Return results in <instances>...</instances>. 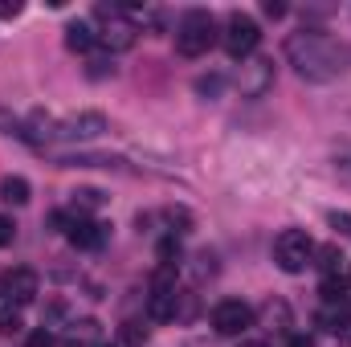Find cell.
I'll list each match as a JSON object with an SVG mask.
<instances>
[{"label": "cell", "mask_w": 351, "mask_h": 347, "mask_svg": "<svg viewBox=\"0 0 351 347\" xmlns=\"http://www.w3.org/2000/svg\"><path fill=\"white\" fill-rule=\"evenodd\" d=\"M286 62L306 82H335L348 70L351 53L335 37H327L323 29H302V33L286 37Z\"/></svg>", "instance_id": "1"}, {"label": "cell", "mask_w": 351, "mask_h": 347, "mask_svg": "<svg viewBox=\"0 0 351 347\" xmlns=\"http://www.w3.org/2000/svg\"><path fill=\"white\" fill-rule=\"evenodd\" d=\"M217 37H221V29H217L213 12L192 8V12H184L180 25H176V53H184V58H200V53H208V49L217 45Z\"/></svg>", "instance_id": "2"}, {"label": "cell", "mask_w": 351, "mask_h": 347, "mask_svg": "<svg viewBox=\"0 0 351 347\" xmlns=\"http://www.w3.org/2000/svg\"><path fill=\"white\" fill-rule=\"evenodd\" d=\"M94 16H98V45L102 49L123 53V49H131L139 41V25L131 21V12L123 4H98Z\"/></svg>", "instance_id": "3"}, {"label": "cell", "mask_w": 351, "mask_h": 347, "mask_svg": "<svg viewBox=\"0 0 351 347\" xmlns=\"http://www.w3.org/2000/svg\"><path fill=\"white\" fill-rule=\"evenodd\" d=\"M274 261H278L282 274H302L315 261V241L302 229H282L278 241H274Z\"/></svg>", "instance_id": "4"}, {"label": "cell", "mask_w": 351, "mask_h": 347, "mask_svg": "<svg viewBox=\"0 0 351 347\" xmlns=\"http://www.w3.org/2000/svg\"><path fill=\"white\" fill-rule=\"evenodd\" d=\"M258 41H262L258 21H254L250 12H229V21H225V29H221V45H225V53L237 58V62H245V58L258 49Z\"/></svg>", "instance_id": "5"}, {"label": "cell", "mask_w": 351, "mask_h": 347, "mask_svg": "<svg viewBox=\"0 0 351 347\" xmlns=\"http://www.w3.org/2000/svg\"><path fill=\"white\" fill-rule=\"evenodd\" d=\"M106 135V115L86 110V115H70L62 123H53V143H94Z\"/></svg>", "instance_id": "6"}, {"label": "cell", "mask_w": 351, "mask_h": 347, "mask_svg": "<svg viewBox=\"0 0 351 347\" xmlns=\"http://www.w3.org/2000/svg\"><path fill=\"white\" fill-rule=\"evenodd\" d=\"M254 327V307L250 302H237V298H225L213 307V331L225 335V339H237Z\"/></svg>", "instance_id": "7"}, {"label": "cell", "mask_w": 351, "mask_h": 347, "mask_svg": "<svg viewBox=\"0 0 351 347\" xmlns=\"http://www.w3.org/2000/svg\"><path fill=\"white\" fill-rule=\"evenodd\" d=\"M0 294H4L12 307H25V302H33V298L41 294V278H37L29 265H12V270L0 278Z\"/></svg>", "instance_id": "8"}, {"label": "cell", "mask_w": 351, "mask_h": 347, "mask_svg": "<svg viewBox=\"0 0 351 347\" xmlns=\"http://www.w3.org/2000/svg\"><path fill=\"white\" fill-rule=\"evenodd\" d=\"M269 86H274V62L269 58H250L241 66V74H237V90L245 98H262Z\"/></svg>", "instance_id": "9"}, {"label": "cell", "mask_w": 351, "mask_h": 347, "mask_svg": "<svg viewBox=\"0 0 351 347\" xmlns=\"http://www.w3.org/2000/svg\"><path fill=\"white\" fill-rule=\"evenodd\" d=\"M66 237L78 246V250H98L102 241H106V225H98V221H90V217H66Z\"/></svg>", "instance_id": "10"}, {"label": "cell", "mask_w": 351, "mask_h": 347, "mask_svg": "<svg viewBox=\"0 0 351 347\" xmlns=\"http://www.w3.org/2000/svg\"><path fill=\"white\" fill-rule=\"evenodd\" d=\"M66 45H70L74 53H90V49L98 45L94 25H86V21H70V25H66Z\"/></svg>", "instance_id": "11"}, {"label": "cell", "mask_w": 351, "mask_h": 347, "mask_svg": "<svg viewBox=\"0 0 351 347\" xmlns=\"http://www.w3.org/2000/svg\"><path fill=\"white\" fill-rule=\"evenodd\" d=\"M98 339H102V331H98L94 319H82V323L66 327V347H98Z\"/></svg>", "instance_id": "12"}, {"label": "cell", "mask_w": 351, "mask_h": 347, "mask_svg": "<svg viewBox=\"0 0 351 347\" xmlns=\"http://www.w3.org/2000/svg\"><path fill=\"white\" fill-rule=\"evenodd\" d=\"M0 196L8 204H29V180L25 176H4L0 180Z\"/></svg>", "instance_id": "13"}, {"label": "cell", "mask_w": 351, "mask_h": 347, "mask_svg": "<svg viewBox=\"0 0 351 347\" xmlns=\"http://www.w3.org/2000/svg\"><path fill=\"white\" fill-rule=\"evenodd\" d=\"M70 196H74L78 217H86V213H94V208L106 204V192H98V188H78V192H70Z\"/></svg>", "instance_id": "14"}, {"label": "cell", "mask_w": 351, "mask_h": 347, "mask_svg": "<svg viewBox=\"0 0 351 347\" xmlns=\"http://www.w3.org/2000/svg\"><path fill=\"white\" fill-rule=\"evenodd\" d=\"M25 331V323H21V311L8 302L4 311H0V335H21Z\"/></svg>", "instance_id": "15"}, {"label": "cell", "mask_w": 351, "mask_h": 347, "mask_svg": "<svg viewBox=\"0 0 351 347\" xmlns=\"http://www.w3.org/2000/svg\"><path fill=\"white\" fill-rule=\"evenodd\" d=\"M196 94L221 98V94H225V74H204V78H196Z\"/></svg>", "instance_id": "16"}, {"label": "cell", "mask_w": 351, "mask_h": 347, "mask_svg": "<svg viewBox=\"0 0 351 347\" xmlns=\"http://www.w3.org/2000/svg\"><path fill=\"white\" fill-rule=\"evenodd\" d=\"M315 261L327 270V278L339 270V261H343V254H339V246H323V250H315Z\"/></svg>", "instance_id": "17"}, {"label": "cell", "mask_w": 351, "mask_h": 347, "mask_svg": "<svg viewBox=\"0 0 351 347\" xmlns=\"http://www.w3.org/2000/svg\"><path fill=\"white\" fill-rule=\"evenodd\" d=\"M0 135H16V139H25V123L12 119L8 110H0Z\"/></svg>", "instance_id": "18"}, {"label": "cell", "mask_w": 351, "mask_h": 347, "mask_svg": "<svg viewBox=\"0 0 351 347\" xmlns=\"http://www.w3.org/2000/svg\"><path fill=\"white\" fill-rule=\"evenodd\" d=\"M327 221H331V229H335L339 237L351 241V213H327Z\"/></svg>", "instance_id": "19"}, {"label": "cell", "mask_w": 351, "mask_h": 347, "mask_svg": "<svg viewBox=\"0 0 351 347\" xmlns=\"http://www.w3.org/2000/svg\"><path fill=\"white\" fill-rule=\"evenodd\" d=\"M123 339H127V344H143V339H147V327H139V323H123Z\"/></svg>", "instance_id": "20"}, {"label": "cell", "mask_w": 351, "mask_h": 347, "mask_svg": "<svg viewBox=\"0 0 351 347\" xmlns=\"http://www.w3.org/2000/svg\"><path fill=\"white\" fill-rule=\"evenodd\" d=\"M106 74H114L110 62H90V78H106Z\"/></svg>", "instance_id": "21"}, {"label": "cell", "mask_w": 351, "mask_h": 347, "mask_svg": "<svg viewBox=\"0 0 351 347\" xmlns=\"http://www.w3.org/2000/svg\"><path fill=\"white\" fill-rule=\"evenodd\" d=\"M29 347H53V335L49 331H33L29 335Z\"/></svg>", "instance_id": "22"}, {"label": "cell", "mask_w": 351, "mask_h": 347, "mask_svg": "<svg viewBox=\"0 0 351 347\" xmlns=\"http://www.w3.org/2000/svg\"><path fill=\"white\" fill-rule=\"evenodd\" d=\"M12 233H16V225H12L8 217H0V246H8V241H12Z\"/></svg>", "instance_id": "23"}, {"label": "cell", "mask_w": 351, "mask_h": 347, "mask_svg": "<svg viewBox=\"0 0 351 347\" xmlns=\"http://www.w3.org/2000/svg\"><path fill=\"white\" fill-rule=\"evenodd\" d=\"M21 8H25V4H16V0H12V4H0V16L12 21V16H21Z\"/></svg>", "instance_id": "24"}, {"label": "cell", "mask_w": 351, "mask_h": 347, "mask_svg": "<svg viewBox=\"0 0 351 347\" xmlns=\"http://www.w3.org/2000/svg\"><path fill=\"white\" fill-rule=\"evenodd\" d=\"M286 347H315V339H311V335H290Z\"/></svg>", "instance_id": "25"}, {"label": "cell", "mask_w": 351, "mask_h": 347, "mask_svg": "<svg viewBox=\"0 0 351 347\" xmlns=\"http://www.w3.org/2000/svg\"><path fill=\"white\" fill-rule=\"evenodd\" d=\"M286 12V4H274V0H265V16H282Z\"/></svg>", "instance_id": "26"}, {"label": "cell", "mask_w": 351, "mask_h": 347, "mask_svg": "<svg viewBox=\"0 0 351 347\" xmlns=\"http://www.w3.org/2000/svg\"><path fill=\"white\" fill-rule=\"evenodd\" d=\"M339 335H343V344L351 347V319H348V323H343V327H339Z\"/></svg>", "instance_id": "27"}, {"label": "cell", "mask_w": 351, "mask_h": 347, "mask_svg": "<svg viewBox=\"0 0 351 347\" xmlns=\"http://www.w3.org/2000/svg\"><path fill=\"white\" fill-rule=\"evenodd\" d=\"M343 282H348V290H351V270H348V278H343Z\"/></svg>", "instance_id": "28"}, {"label": "cell", "mask_w": 351, "mask_h": 347, "mask_svg": "<svg viewBox=\"0 0 351 347\" xmlns=\"http://www.w3.org/2000/svg\"><path fill=\"white\" fill-rule=\"evenodd\" d=\"M241 347H265V344H241Z\"/></svg>", "instance_id": "29"}, {"label": "cell", "mask_w": 351, "mask_h": 347, "mask_svg": "<svg viewBox=\"0 0 351 347\" xmlns=\"http://www.w3.org/2000/svg\"><path fill=\"white\" fill-rule=\"evenodd\" d=\"M98 347H110V344H98Z\"/></svg>", "instance_id": "30"}]
</instances>
